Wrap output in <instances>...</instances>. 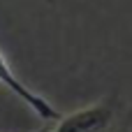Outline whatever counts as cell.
<instances>
[{
  "label": "cell",
  "mask_w": 132,
  "mask_h": 132,
  "mask_svg": "<svg viewBox=\"0 0 132 132\" xmlns=\"http://www.w3.org/2000/svg\"><path fill=\"white\" fill-rule=\"evenodd\" d=\"M0 86H5L12 95H16L28 109H32L42 121H58L60 118V111L46 100V97H42V95H37L32 88H28L21 79H19V74L12 70V65L7 63V58L0 53Z\"/></svg>",
  "instance_id": "cell-1"
}]
</instances>
